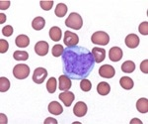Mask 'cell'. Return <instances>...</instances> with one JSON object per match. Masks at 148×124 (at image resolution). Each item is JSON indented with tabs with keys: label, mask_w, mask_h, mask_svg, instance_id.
Listing matches in <instances>:
<instances>
[{
	"label": "cell",
	"mask_w": 148,
	"mask_h": 124,
	"mask_svg": "<svg viewBox=\"0 0 148 124\" xmlns=\"http://www.w3.org/2000/svg\"><path fill=\"white\" fill-rule=\"evenodd\" d=\"M64 52V49L61 45H54L52 47V50H51V53H52V56L53 57H59V56H62Z\"/></svg>",
	"instance_id": "28"
},
{
	"label": "cell",
	"mask_w": 148,
	"mask_h": 124,
	"mask_svg": "<svg viewBox=\"0 0 148 124\" xmlns=\"http://www.w3.org/2000/svg\"><path fill=\"white\" fill-rule=\"evenodd\" d=\"M59 82V87L58 89L60 90H63V91H66V90L70 89V87H72V82H71V80L67 76L62 75L60 76L58 78Z\"/></svg>",
	"instance_id": "13"
},
{
	"label": "cell",
	"mask_w": 148,
	"mask_h": 124,
	"mask_svg": "<svg viewBox=\"0 0 148 124\" xmlns=\"http://www.w3.org/2000/svg\"><path fill=\"white\" fill-rule=\"evenodd\" d=\"M120 83H121V87H123V89H127V90H130L133 87V80H131L130 78H128V77H123L120 80Z\"/></svg>",
	"instance_id": "21"
},
{
	"label": "cell",
	"mask_w": 148,
	"mask_h": 124,
	"mask_svg": "<svg viewBox=\"0 0 148 124\" xmlns=\"http://www.w3.org/2000/svg\"><path fill=\"white\" fill-rule=\"evenodd\" d=\"M49 44L46 41H40L35 45V52L37 55L44 57L49 53Z\"/></svg>",
	"instance_id": "9"
},
{
	"label": "cell",
	"mask_w": 148,
	"mask_h": 124,
	"mask_svg": "<svg viewBox=\"0 0 148 124\" xmlns=\"http://www.w3.org/2000/svg\"><path fill=\"white\" fill-rule=\"evenodd\" d=\"M80 89H82L83 91H85V92L91 90V89H92L91 82H90L89 80H87V78H83V80H81V82H80Z\"/></svg>",
	"instance_id": "27"
},
{
	"label": "cell",
	"mask_w": 148,
	"mask_h": 124,
	"mask_svg": "<svg viewBox=\"0 0 148 124\" xmlns=\"http://www.w3.org/2000/svg\"><path fill=\"white\" fill-rule=\"evenodd\" d=\"M9 89H10V82L8 80V78L4 77L0 78V91L3 94V92H6Z\"/></svg>",
	"instance_id": "26"
},
{
	"label": "cell",
	"mask_w": 148,
	"mask_h": 124,
	"mask_svg": "<svg viewBox=\"0 0 148 124\" xmlns=\"http://www.w3.org/2000/svg\"><path fill=\"white\" fill-rule=\"evenodd\" d=\"M123 51L120 47H113L109 51V58L112 62H119L123 58Z\"/></svg>",
	"instance_id": "12"
},
{
	"label": "cell",
	"mask_w": 148,
	"mask_h": 124,
	"mask_svg": "<svg viewBox=\"0 0 148 124\" xmlns=\"http://www.w3.org/2000/svg\"><path fill=\"white\" fill-rule=\"evenodd\" d=\"M61 35H62V33H61L60 28L56 27V26H53L49 29V37L52 41H59L61 39Z\"/></svg>",
	"instance_id": "19"
},
{
	"label": "cell",
	"mask_w": 148,
	"mask_h": 124,
	"mask_svg": "<svg viewBox=\"0 0 148 124\" xmlns=\"http://www.w3.org/2000/svg\"><path fill=\"white\" fill-rule=\"evenodd\" d=\"M140 70L142 73H148V60H144L140 65Z\"/></svg>",
	"instance_id": "33"
},
{
	"label": "cell",
	"mask_w": 148,
	"mask_h": 124,
	"mask_svg": "<svg viewBox=\"0 0 148 124\" xmlns=\"http://www.w3.org/2000/svg\"><path fill=\"white\" fill-rule=\"evenodd\" d=\"M136 108L140 113L148 112V99L147 98H139L136 102Z\"/></svg>",
	"instance_id": "18"
},
{
	"label": "cell",
	"mask_w": 148,
	"mask_h": 124,
	"mask_svg": "<svg viewBox=\"0 0 148 124\" xmlns=\"http://www.w3.org/2000/svg\"><path fill=\"white\" fill-rule=\"evenodd\" d=\"M138 30H139L140 34L142 35H148V22H142L138 27Z\"/></svg>",
	"instance_id": "32"
},
{
	"label": "cell",
	"mask_w": 148,
	"mask_h": 124,
	"mask_svg": "<svg viewBox=\"0 0 148 124\" xmlns=\"http://www.w3.org/2000/svg\"><path fill=\"white\" fill-rule=\"evenodd\" d=\"M49 111L54 115H59L63 112V108L60 105V103L57 101H52L49 104Z\"/></svg>",
	"instance_id": "15"
},
{
	"label": "cell",
	"mask_w": 148,
	"mask_h": 124,
	"mask_svg": "<svg viewBox=\"0 0 148 124\" xmlns=\"http://www.w3.org/2000/svg\"><path fill=\"white\" fill-rule=\"evenodd\" d=\"M2 34L5 37H10V36L13 34V27L10 25H7L5 27H3V29L1 30Z\"/></svg>",
	"instance_id": "31"
},
{
	"label": "cell",
	"mask_w": 148,
	"mask_h": 124,
	"mask_svg": "<svg viewBox=\"0 0 148 124\" xmlns=\"http://www.w3.org/2000/svg\"><path fill=\"white\" fill-rule=\"evenodd\" d=\"M125 45L130 49H134L139 45V37L136 34H130L125 38Z\"/></svg>",
	"instance_id": "14"
},
{
	"label": "cell",
	"mask_w": 148,
	"mask_h": 124,
	"mask_svg": "<svg viewBox=\"0 0 148 124\" xmlns=\"http://www.w3.org/2000/svg\"><path fill=\"white\" fill-rule=\"evenodd\" d=\"M47 77V71L44 68H37L33 75V82L38 85H40L45 82V80Z\"/></svg>",
	"instance_id": "6"
},
{
	"label": "cell",
	"mask_w": 148,
	"mask_h": 124,
	"mask_svg": "<svg viewBox=\"0 0 148 124\" xmlns=\"http://www.w3.org/2000/svg\"><path fill=\"white\" fill-rule=\"evenodd\" d=\"M97 91L100 95L105 96V95L110 94V91H111V87H110V85L108 82H102L97 85Z\"/></svg>",
	"instance_id": "17"
},
{
	"label": "cell",
	"mask_w": 148,
	"mask_h": 124,
	"mask_svg": "<svg viewBox=\"0 0 148 124\" xmlns=\"http://www.w3.org/2000/svg\"><path fill=\"white\" fill-rule=\"evenodd\" d=\"M91 53L93 55V58L95 60V63H102L106 58V50L103 49V48H93Z\"/></svg>",
	"instance_id": "8"
},
{
	"label": "cell",
	"mask_w": 148,
	"mask_h": 124,
	"mask_svg": "<svg viewBox=\"0 0 148 124\" xmlns=\"http://www.w3.org/2000/svg\"><path fill=\"white\" fill-rule=\"evenodd\" d=\"M9 6H10V1H0V9L1 10L8 9Z\"/></svg>",
	"instance_id": "34"
},
{
	"label": "cell",
	"mask_w": 148,
	"mask_h": 124,
	"mask_svg": "<svg viewBox=\"0 0 148 124\" xmlns=\"http://www.w3.org/2000/svg\"><path fill=\"white\" fill-rule=\"evenodd\" d=\"M30 75V68L26 64H19L13 69V76L18 80H25Z\"/></svg>",
	"instance_id": "3"
},
{
	"label": "cell",
	"mask_w": 148,
	"mask_h": 124,
	"mask_svg": "<svg viewBox=\"0 0 148 124\" xmlns=\"http://www.w3.org/2000/svg\"><path fill=\"white\" fill-rule=\"evenodd\" d=\"M6 21V15L4 13H0V23L3 24Z\"/></svg>",
	"instance_id": "35"
},
{
	"label": "cell",
	"mask_w": 148,
	"mask_h": 124,
	"mask_svg": "<svg viewBox=\"0 0 148 124\" xmlns=\"http://www.w3.org/2000/svg\"><path fill=\"white\" fill-rule=\"evenodd\" d=\"M79 43V37L77 34L71 32V31H65L64 34V44L66 47H74Z\"/></svg>",
	"instance_id": "5"
},
{
	"label": "cell",
	"mask_w": 148,
	"mask_h": 124,
	"mask_svg": "<svg viewBox=\"0 0 148 124\" xmlns=\"http://www.w3.org/2000/svg\"><path fill=\"white\" fill-rule=\"evenodd\" d=\"M40 5L42 7V9L46 11H49L53 6V1L52 0H44V1L40 2Z\"/></svg>",
	"instance_id": "29"
},
{
	"label": "cell",
	"mask_w": 148,
	"mask_h": 124,
	"mask_svg": "<svg viewBox=\"0 0 148 124\" xmlns=\"http://www.w3.org/2000/svg\"><path fill=\"white\" fill-rule=\"evenodd\" d=\"M135 70V65L132 61H126L121 65V71L126 73H130Z\"/></svg>",
	"instance_id": "22"
},
{
	"label": "cell",
	"mask_w": 148,
	"mask_h": 124,
	"mask_svg": "<svg viewBox=\"0 0 148 124\" xmlns=\"http://www.w3.org/2000/svg\"><path fill=\"white\" fill-rule=\"evenodd\" d=\"M91 41L93 44L100 45V46H106L110 42V37L104 31H98V32H95L92 35Z\"/></svg>",
	"instance_id": "4"
},
{
	"label": "cell",
	"mask_w": 148,
	"mask_h": 124,
	"mask_svg": "<svg viewBox=\"0 0 148 124\" xmlns=\"http://www.w3.org/2000/svg\"><path fill=\"white\" fill-rule=\"evenodd\" d=\"M49 122H51V123H57V121L56 120V119H52V118H47L46 119V120H45V123H49Z\"/></svg>",
	"instance_id": "36"
},
{
	"label": "cell",
	"mask_w": 148,
	"mask_h": 124,
	"mask_svg": "<svg viewBox=\"0 0 148 124\" xmlns=\"http://www.w3.org/2000/svg\"><path fill=\"white\" fill-rule=\"evenodd\" d=\"M54 13L57 17H63L66 13H67V6L63 3H59L57 4L56 10H54Z\"/></svg>",
	"instance_id": "23"
},
{
	"label": "cell",
	"mask_w": 148,
	"mask_h": 124,
	"mask_svg": "<svg viewBox=\"0 0 148 124\" xmlns=\"http://www.w3.org/2000/svg\"><path fill=\"white\" fill-rule=\"evenodd\" d=\"M9 49V44L6 40L4 39H1L0 40V53L1 54H4L8 51Z\"/></svg>",
	"instance_id": "30"
},
{
	"label": "cell",
	"mask_w": 148,
	"mask_h": 124,
	"mask_svg": "<svg viewBox=\"0 0 148 124\" xmlns=\"http://www.w3.org/2000/svg\"><path fill=\"white\" fill-rule=\"evenodd\" d=\"M99 75L104 78H113L116 75V70L111 65H104L99 69Z\"/></svg>",
	"instance_id": "7"
},
{
	"label": "cell",
	"mask_w": 148,
	"mask_h": 124,
	"mask_svg": "<svg viewBox=\"0 0 148 124\" xmlns=\"http://www.w3.org/2000/svg\"><path fill=\"white\" fill-rule=\"evenodd\" d=\"M47 89L49 94H54L56 90V78H51L47 82Z\"/></svg>",
	"instance_id": "25"
},
{
	"label": "cell",
	"mask_w": 148,
	"mask_h": 124,
	"mask_svg": "<svg viewBox=\"0 0 148 124\" xmlns=\"http://www.w3.org/2000/svg\"><path fill=\"white\" fill-rule=\"evenodd\" d=\"M87 110H88V107H87V105H86L85 102L79 101L74 105L73 113L75 114L77 117H83L84 115H86Z\"/></svg>",
	"instance_id": "10"
},
{
	"label": "cell",
	"mask_w": 148,
	"mask_h": 124,
	"mask_svg": "<svg viewBox=\"0 0 148 124\" xmlns=\"http://www.w3.org/2000/svg\"><path fill=\"white\" fill-rule=\"evenodd\" d=\"M13 58L16 61H27L29 59V54L25 51H16L13 54Z\"/></svg>",
	"instance_id": "24"
},
{
	"label": "cell",
	"mask_w": 148,
	"mask_h": 124,
	"mask_svg": "<svg viewBox=\"0 0 148 124\" xmlns=\"http://www.w3.org/2000/svg\"><path fill=\"white\" fill-rule=\"evenodd\" d=\"M65 25L67 26V27L71 28V29L80 30L83 25L82 17H81V15H79L78 13L72 12L65 20Z\"/></svg>",
	"instance_id": "2"
},
{
	"label": "cell",
	"mask_w": 148,
	"mask_h": 124,
	"mask_svg": "<svg viewBox=\"0 0 148 124\" xmlns=\"http://www.w3.org/2000/svg\"><path fill=\"white\" fill-rule=\"evenodd\" d=\"M45 25H46V20L42 17H36L32 22V27L33 29L40 31L42 29H44Z\"/></svg>",
	"instance_id": "20"
},
{
	"label": "cell",
	"mask_w": 148,
	"mask_h": 124,
	"mask_svg": "<svg viewBox=\"0 0 148 124\" xmlns=\"http://www.w3.org/2000/svg\"><path fill=\"white\" fill-rule=\"evenodd\" d=\"M61 58L64 75L73 80L86 78L95 67L92 53L84 47H67Z\"/></svg>",
	"instance_id": "1"
},
{
	"label": "cell",
	"mask_w": 148,
	"mask_h": 124,
	"mask_svg": "<svg viewBox=\"0 0 148 124\" xmlns=\"http://www.w3.org/2000/svg\"><path fill=\"white\" fill-rule=\"evenodd\" d=\"M74 98H75V95H74L73 92H70L68 90L64 92H61L59 94V99L64 103V105L69 107L72 104V102L74 101Z\"/></svg>",
	"instance_id": "11"
},
{
	"label": "cell",
	"mask_w": 148,
	"mask_h": 124,
	"mask_svg": "<svg viewBox=\"0 0 148 124\" xmlns=\"http://www.w3.org/2000/svg\"><path fill=\"white\" fill-rule=\"evenodd\" d=\"M15 44L19 48H27L30 44V39L26 35H19L15 39Z\"/></svg>",
	"instance_id": "16"
}]
</instances>
